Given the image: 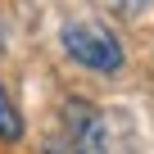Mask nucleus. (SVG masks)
Wrapping results in <instances>:
<instances>
[{
  "label": "nucleus",
  "mask_w": 154,
  "mask_h": 154,
  "mask_svg": "<svg viewBox=\"0 0 154 154\" xmlns=\"http://www.w3.org/2000/svg\"><path fill=\"white\" fill-rule=\"evenodd\" d=\"M0 140H23V113H18V104L9 100V91H5V82H0Z\"/></svg>",
  "instance_id": "obj_3"
},
{
  "label": "nucleus",
  "mask_w": 154,
  "mask_h": 154,
  "mask_svg": "<svg viewBox=\"0 0 154 154\" xmlns=\"http://www.w3.org/2000/svg\"><path fill=\"white\" fill-rule=\"evenodd\" d=\"M113 5H118V9H140L145 0H113Z\"/></svg>",
  "instance_id": "obj_4"
},
{
  "label": "nucleus",
  "mask_w": 154,
  "mask_h": 154,
  "mask_svg": "<svg viewBox=\"0 0 154 154\" xmlns=\"http://www.w3.org/2000/svg\"><path fill=\"white\" fill-rule=\"evenodd\" d=\"M63 140H68V154H109V127H104V113H95L91 104L72 100L63 109Z\"/></svg>",
  "instance_id": "obj_2"
},
{
  "label": "nucleus",
  "mask_w": 154,
  "mask_h": 154,
  "mask_svg": "<svg viewBox=\"0 0 154 154\" xmlns=\"http://www.w3.org/2000/svg\"><path fill=\"white\" fill-rule=\"evenodd\" d=\"M59 45L68 50L72 63H82L91 72H104V77L122 72V59H127L122 54V41L109 27H100V23H68L59 32Z\"/></svg>",
  "instance_id": "obj_1"
}]
</instances>
